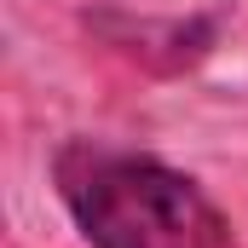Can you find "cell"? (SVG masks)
<instances>
[{
    "instance_id": "obj_1",
    "label": "cell",
    "mask_w": 248,
    "mask_h": 248,
    "mask_svg": "<svg viewBox=\"0 0 248 248\" xmlns=\"http://www.w3.org/2000/svg\"><path fill=\"white\" fill-rule=\"evenodd\" d=\"M52 179L93 248H231L225 214L190 173L98 139H69Z\"/></svg>"
}]
</instances>
